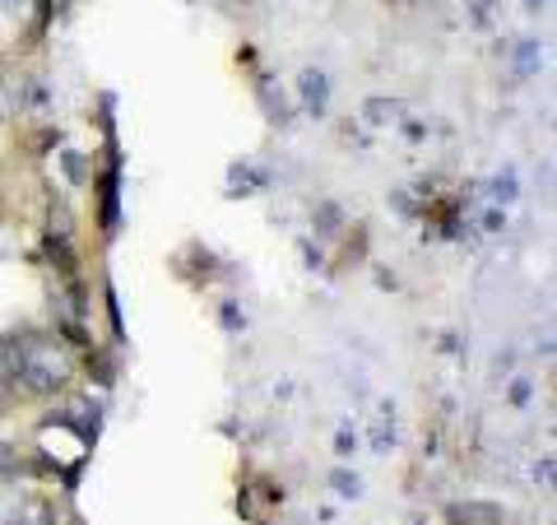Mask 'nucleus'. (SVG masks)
Listing matches in <instances>:
<instances>
[{"label":"nucleus","instance_id":"423d86ee","mask_svg":"<svg viewBox=\"0 0 557 525\" xmlns=\"http://www.w3.org/2000/svg\"><path fill=\"white\" fill-rule=\"evenodd\" d=\"M0 363H5V340H0Z\"/></svg>","mask_w":557,"mask_h":525},{"label":"nucleus","instance_id":"7ed1b4c3","mask_svg":"<svg viewBox=\"0 0 557 525\" xmlns=\"http://www.w3.org/2000/svg\"><path fill=\"white\" fill-rule=\"evenodd\" d=\"M362 112H368V121H372V126H395V121H399V112H405V102L372 98V102H368V108H362Z\"/></svg>","mask_w":557,"mask_h":525},{"label":"nucleus","instance_id":"f03ea898","mask_svg":"<svg viewBox=\"0 0 557 525\" xmlns=\"http://www.w3.org/2000/svg\"><path fill=\"white\" fill-rule=\"evenodd\" d=\"M450 521H460V525H497L502 512L493 502H465V506H450Z\"/></svg>","mask_w":557,"mask_h":525},{"label":"nucleus","instance_id":"20e7f679","mask_svg":"<svg viewBox=\"0 0 557 525\" xmlns=\"http://www.w3.org/2000/svg\"><path fill=\"white\" fill-rule=\"evenodd\" d=\"M302 94H307L311 108H325V75H317V70H307V75H302Z\"/></svg>","mask_w":557,"mask_h":525},{"label":"nucleus","instance_id":"39448f33","mask_svg":"<svg viewBox=\"0 0 557 525\" xmlns=\"http://www.w3.org/2000/svg\"><path fill=\"white\" fill-rule=\"evenodd\" d=\"M335 484H339V493H344V498H358V479H348V475H335Z\"/></svg>","mask_w":557,"mask_h":525},{"label":"nucleus","instance_id":"0eeeda50","mask_svg":"<svg viewBox=\"0 0 557 525\" xmlns=\"http://www.w3.org/2000/svg\"><path fill=\"white\" fill-rule=\"evenodd\" d=\"M5 525H24V521H5Z\"/></svg>","mask_w":557,"mask_h":525},{"label":"nucleus","instance_id":"f257e3e1","mask_svg":"<svg viewBox=\"0 0 557 525\" xmlns=\"http://www.w3.org/2000/svg\"><path fill=\"white\" fill-rule=\"evenodd\" d=\"M70 377V363L47 344H33L24 354V387L28 391H57L61 381Z\"/></svg>","mask_w":557,"mask_h":525}]
</instances>
